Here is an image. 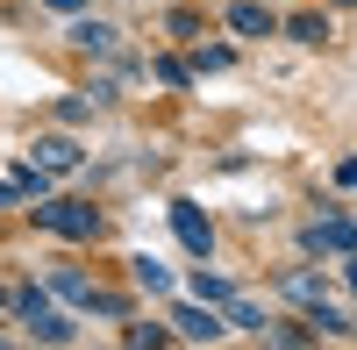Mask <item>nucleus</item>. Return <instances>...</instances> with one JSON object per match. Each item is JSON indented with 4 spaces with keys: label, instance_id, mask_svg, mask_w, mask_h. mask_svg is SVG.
<instances>
[{
    "label": "nucleus",
    "instance_id": "obj_1",
    "mask_svg": "<svg viewBox=\"0 0 357 350\" xmlns=\"http://www.w3.org/2000/svg\"><path fill=\"white\" fill-rule=\"evenodd\" d=\"M36 222H43V229H57V236H72V243L100 236V215L86 208V200H43V208H36Z\"/></svg>",
    "mask_w": 357,
    "mask_h": 350
},
{
    "label": "nucleus",
    "instance_id": "obj_2",
    "mask_svg": "<svg viewBox=\"0 0 357 350\" xmlns=\"http://www.w3.org/2000/svg\"><path fill=\"white\" fill-rule=\"evenodd\" d=\"M15 314L29 322V336H43V343H72V322L57 314L43 294H15Z\"/></svg>",
    "mask_w": 357,
    "mask_h": 350
},
{
    "label": "nucleus",
    "instance_id": "obj_3",
    "mask_svg": "<svg viewBox=\"0 0 357 350\" xmlns=\"http://www.w3.org/2000/svg\"><path fill=\"white\" fill-rule=\"evenodd\" d=\"M172 229H178V243H186L193 257H207V243H215V229H207V215L193 208V200H178V208H172Z\"/></svg>",
    "mask_w": 357,
    "mask_h": 350
},
{
    "label": "nucleus",
    "instance_id": "obj_4",
    "mask_svg": "<svg viewBox=\"0 0 357 350\" xmlns=\"http://www.w3.org/2000/svg\"><path fill=\"white\" fill-rule=\"evenodd\" d=\"M307 250H343V257H357V222H336V215H321V222L307 229Z\"/></svg>",
    "mask_w": 357,
    "mask_h": 350
},
{
    "label": "nucleus",
    "instance_id": "obj_5",
    "mask_svg": "<svg viewBox=\"0 0 357 350\" xmlns=\"http://www.w3.org/2000/svg\"><path fill=\"white\" fill-rule=\"evenodd\" d=\"M36 165H43V172H72V165H79V143H72V136H43V143H36Z\"/></svg>",
    "mask_w": 357,
    "mask_h": 350
},
{
    "label": "nucleus",
    "instance_id": "obj_6",
    "mask_svg": "<svg viewBox=\"0 0 357 350\" xmlns=\"http://www.w3.org/2000/svg\"><path fill=\"white\" fill-rule=\"evenodd\" d=\"M229 29H236V36H272V15H264L257 0H236V8H229Z\"/></svg>",
    "mask_w": 357,
    "mask_h": 350
},
{
    "label": "nucleus",
    "instance_id": "obj_7",
    "mask_svg": "<svg viewBox=\"0 0 357 350\" xmlns=\"http://www.w3.org/2000/svg\"><path fill=\"white\" fill-rule=\"evenodd\" d=\"M172 322H178V336H193V343H207V336H222V322H215V314H207V307H178Z\"/></svg>",
    "mask_w": 357,
    "mask_h": 350
},
{
    "label": "nucleus",
    "instance_id": "obj_8",
    "mask_svg": "<svg viewBox=\"0 0 357 350\" xmlns=\"http://www.w3.org/2000/svg\"><path fill=\"white\" fill-rule=\"evenodd\" d=\"M72 43H79V50H114V29H107V22H79Z\"/></svg>",
    "mask_w": 357,
    "mask_h": 350
},
{
    "label": "nucleus",
    "instance_id": "obj_9",
    "mask_svg": "<svg viewBox=\"0 0 357 350\" xmlns=\"http://www.w3.org/2000/svg\"><path fill=\"white\" fill-rule=\"evenodd\" d=\"M136 286H151V294H165V286H172V272L158 265V257H136Z\"/></svg>",
    "mask_w": 357,
    "mask_h": 350
},
{
    "label": "nucleus",
    "instance_id": "obj_10",
    "mask_svg": "<svg viewBox=\"0 0 357 350\" xmlns=\"http://www.w3.org/2000/svg\"><path fill=\"white\" fill-rule=\"evenodd\" d=\"M286 29H293V36H301V43H321V36H329V22H321V15H293Z\"/></svg>",
    "mask_w": 357,
    "mask_h": 350
},
{
    "label": "nucleus",
    "instance_id": "obj_11",
    "mask_svg": "<svg viewBox=\"0 0 357 350\" xmlns=\"http://www.w3.org/2000/svg\"><path fill=\"white\" fill-rule=\"evenodd\" d=\"M193 294H200V300H222V307H229V300H236V286H229V279H207V272H200V279H193Z\"/></svg>",
    "mask_w": 357,
    "mask_h": 350
},
{
    "label": "nucleus",
    "instance_id": "obj_12",
    "mask_svg": "<svg viewBox=\"0 0 357 350\" xmlns=\"http://www.w3.org/2000/svg\"><path fill=\"white\" fill-rule=\"evenodd\" d=\"M229 322H236V329H257V336H264V307H250V300H229Z\"/></svg>",
    "mask_w": 357,
    "mask_h": 350
},
{
    "label": "nucleus",
    "instance_id": "obj_13",
    "mask_svg": "<svg viewBox=\"0 0 357 350\" xmlns=\"http://www.w3.org/2000/svg\"><path fill=\"white\" fill-rule=\"evenodd\" d=\"M50 8H57V15H72V8H79V0H50Z\"/></svg>",
    "mask_w": 357,
    "mask_h": 350
},
{
    "label": "nucleus",
    "instance_id": "obj_14",
    "mask_svg": "<svg viewBox=\"0 0 357 350\" xmlns=\"http://www.w3.org/2000/svg\"><path fill=\"white\" fill-rule=\"evenodd\" d=\"M343 272H350V294H357V265H343Z\"/></svg>",
    "mask_w": 357,
    "mask_h": 350
}]
</instances>
